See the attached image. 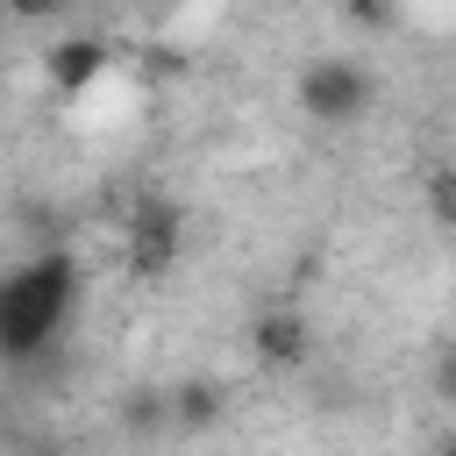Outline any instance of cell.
Segmentation results:
<instances>
[{
    "label": "cell",
    "mask_w": 456,
    "mask_h": 456,
    "mask_svg": "<svg viewBox=\"0 0 456 456\" xmlns=\"http://www.w3.org/2000/svg\"><path fill=\"white\" fill-rule=\"evenodd\" d=\"M442 456H456V435H449V442H442Z\"/></svg>",
    "instance_id": "cell-8"
},
{
    "label": "cell",
    "mask_w": 456,
    "mask_h": 456,
    "mask_svg": "<svg viewBox=\"0 0 456 456\" xmlns=\"http://www.w3.org/2000/svg\"><path fill=\"white\" fill-rule=\"evenodd\" d=\"M71 299H78V264L64 249L21 264L7 285H0V349L14 363H28L36 349L57 342V328L71 321Z\"/></svg>",
    "instance_id": "cell-1"
},
{
    "label": "cell",
    "mask_w": 456,
    "mask_h": 456,
    "mask_svg": "<svg viewBox=\"0 0 456 456\" xmlns=\"http://www.w3.org/2000/svg\"><path fill=\"white\" fill-rule=\"evenodd\" d=\"M435 392H442V399H456V349H442V356H435Z\"/></svg>",
    "instance_id": "cell-7"
},
{
    "label": "cell",
    "mask_w": 456,
    "mask_h": 456,
    "mask_svg": "<svg viewBox=\"0 0 456 456\" xmlns=\"http://www.w3.org/2000/svg\"><path fill=\"white\" fill-rule=\"evenodd\" d=\"M100 71V43H64L57 50V86H86Z\"/></svg>",
    "instance_id": "cell-5"
},
{
    "label": "cell",
    "mask_w": 456,
    "mask_h": 456,
    "mask_svg": "<svg viewBox=\"0 0 456 456\" xmlns=\"http://www.w3.org/2000/svg\"><path fill=\"white\" fill-rule=\"evenodd\" d=\"M256 356H264V363H299V356H306V321H299L292 306H271V314L256 321Z\"/></svg>",
    "instance_id": "cell-4"
},
{
    "label": "cell",
    "mask_w": 456,
    "mask_h": 456,
    "mask_svg": "<svg viewBox=\"0 0 456 456\" xmlns=\"http://www.w3.org/2000/svg\"><path fill=\"white\" fill-rule=\"evenodd\" d=\"M428 214H435L442 228H456V164L428 171Z\"/></svg>",
    "instance_id": "cell-6"
},
{
    "label": "cell",
    "mask_w": 456,
    "mask_h": 456,
    "mask_svg": "<svg viewBox=\"0 0 456 456\" xmlns=\"http://www.w3.org/2000/svg\"><path fill=\"white\" fill-rule=\"evenodd\" d=\"M363 100H370V71L349 64V57H321V64L299 71V107L314 121H356Z\"/></svg>",
    "instance_id": "cell-2"
},
{
    "label": "cell",
    "mask_w": 456,
    "mask_h": 456,
    "mask_svg": "<svg viewBox=\"0 0 456 456\" xmlns=\"http://www.w3.org/2000/svg\"><path fill=\"white\" fill-rule=\"evenodd\" d=\"M171 249H178V214H171L164 200L135 207V214H128V264H135L142 278H157V271L171 264Z\"/></svg>",
    "instance_id": "cell-3"
}]
</instances>
